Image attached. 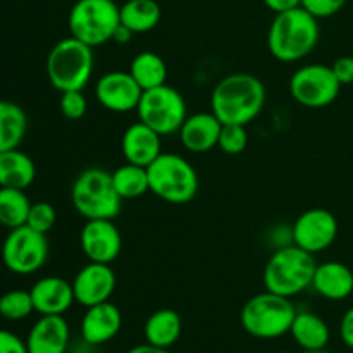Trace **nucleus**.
Returning <instances> with one entry per match:
<instances>
[{"label": "nucleus", "instance_id": "obj_7", "mask_svg": "<svg viewBox=\"0 0 353 353\" xmlns=\"http://www.w3.org/2000/svg\"><path fill=\"white\" fill-rule=\"evenodd\" d=\"M150 192L172 205H185L199 193V174L192 162L171 152H162L147 168Z\"/></svg>", "mask_w": 353, "mask_h": 353}, {"label": "nucleus", "instance_id": "obj_18", "mask_svg": "<svg viewBox=\"0 0 353 353\" xmlns=\"http://www.w3.org/2000/svg\"><path fill=\"white\" fill-rule=\"evenodd\" d=\"M123 327V314L112 302L88 307L81 319V336L92 347L109 343Z\"/></svg>", "mask_w": 353, "mask_h": 353}, {"label": "nucleus", "instance_id": "obj_23", "mask_svg": "<svg viewBox=\"0 0 353 353\" xmlns=\"http://www.w3.org/2000/svg\"><path fill=\"white\" fill-rule=\"evenodd\" d=\"M290 334L303 352L324 350L331 338L326 321L314 312H296Z\"/></svg>", "mask_w": 353, "mask_h": 353}, {"label": "nucleus", "instance_id": "obj_38", "mask_svg": "<svg viewBox=\"0 0 353 353\" xmlns=\"http://www.w3.org/2000/svg\"><path fill=\"white\" fill-rule=\"evenodd\" d=\"M264 3L274 14H281L302 6V0H264Z\"/></svg>", "mask_w": 353, "mask_h": 353}, {"label": "nucleus", "instance_id": "obj_31", "mask_svg": "<svg viewBox=\"0 0 353 353\" xmlns=\"http://www.w3.org/2000/svg\"><path fill=\"white\" fill-rule=\"evenodd\" d=\"M248 133L247 126L241 124H223L217 147L228 155H240L247 150Z\"/></svg>", "mask_w": 353, "mask_h": 353}, {"label": "nucleus", "instance_id": "obj_10", "mask_svg": "<svg viewBox=\"0 0 353 353\" xmlns=\"http://www.w3.org/2000/svg\"><path fill=\"white\" fill-rule=\"evenodd\" d=\"M2 262L12 274L30 276L40 271L48 259L47 234L38 233L30 226L9 230L2 243Z\"/></svg>", "mask_w": 353, "mask_h": 353}, {"label": "nucleus", "instance_id": "obj_17", "mask_svg": "<svg viewBox=\"0 0 353 353\" xmlns=\"http://www.w3.org/2000/svg\"><path fill=\"white\" fill-rule=\"evenodd\" d=\"M121 154L130 164L148 168L162 154V137L145 123L137 121L121 137Z\"/></svg>", "mask_w": 353, "mask_h": 353}, {"label": "nucleus", "instance_id": "obj_28", "mask_svg": "<svg viewBox=\"0 0 353 353\" xmlns=\"http://www.w3.org/2000/svg\"><path fill=\"white\" fill-rule=\"evenodd\" d=\"M31 209L26 190L2 188L0 186V224L7 230L24 226Z\"/></svg>", "mask_w": 353, "mask_h": 353}, {"label": "nucleus", "instance_id": "obj_36", "mask_svg": "<svg viewBox=\"0 0 353 353\" xmlns=\"http://www.w3.org/2000/svg\"><path fill=\"white\" fill-rule=\"evenodd\" d=\"M0 353H30L26 341L21 340L12 331L0 330Z\"/></svg>", "mask_w": 353, "mask_h": 353}, {"label": "nucleus", "instance_id": "obj_2", "mask_svg": "<svg viewBox=\"0 0 353 353\" xmlns=\"http://www.w3.org/2000/svg\"><path fill=\"white\" fill-rule=\"evenodd\" d=\"M319 37V19L303 7L274 14L268 31L269 54L286 64L299 62L317 47Z\"/></svg>", "mask_w": 353, "mask_h": 353}, {"label": "nucleus", "instance_id": "obj_39", "mask_svg": "<svg viewBox=\"0 0 353 353\" xmlns=\"http://www.w3.org/2000/svg\"><path fill=\"white\" fill-rule=\"evenodd\" d=\"M133 37H134V33L130 30V28H126L124 24H119V26L116 28V31H114L112 41H116V43H119V45H126V43H130L131 38Z\"/></svg>", "mask_w": 353, "mask_h": 353}, {"label": "nucleus", "instance_id": "obj_13", "mask_svg": "<svg viewBox=\"0 0 353 353\" xmlns=\"http://www.w3.org/2000/svg\"><path fill=\"white\" fill-rule=\"evenodd\" d=\"M79 247L88 262L112 264L123 250V236L112 219H92L83 224Z\"/></svg>", "mask_w": 353, "mask_h": 353}, {"label": "nucleus", "instance_id": "obj_32", "mask_svg": "<svg viewBox=\"0 0 353 353\" xmlns=\"http://www.w3.org/2000/svg\"><path fill=\"white\" fill-rule=\"evenodd\" d=\"M57 223V210L52 203L48 202H34L31 203L30 214H28L26 226L31 230L38 231V233L47 234L52 231V228Z\"/></svg>", "mask_w": 353, "mask_h": 353}, {"label": "nucleus", "instance_id": "obj_40", "mask_svg": "<svg viewBox=\"0 0 353 353\" xmlns=\"http://www.w3.org/2000/svg\"><path fill=\"white\" fill-rule=\"evenodd\" d=\"M128 353H169V352H168V348L155 347V345H150L145 341L143 345H137V347L131 348Z\"/></svg>", "mask_w": 353, "mask_h": 353}, {"label": "nucleus", "instance_id": "obj_21", "mask_svg": "<svg viewBox=\"0 0 353 353\" xmlns=\"http://www.w3.org/2000/svg\"><path fill=\"white\" fill-rule=\"evenodd\" d=\"M312 288L326 300L340 302L353 293V271L343 262L330 261L317 264Z\"/></svg>", "mask_w": 353, "mask_h": 353}, {"label": "nucleus", "instance_id": "obj_26", "mask_svg": "<svg viewBox=\"0 0 353 353\" xmlns=\"http://www.w3.org/2000/svg\"><path fill=\"white\" fill-rule=\"evenodd\" d=\"M121 24L130 28L134 34L148 33L162 17L161 6L155 0H126L119 6Z\"/></svg>", "mask_w": 353, "mask_h": 353}, {"label": "nucleus", "instance_id": "obj_5", "mask_svg": "<svg viewBox=\"0 0 353 353\" xmlns=\"http://www.w3.org/2000/svg\"><path fill=\"white\" fill-rule=\"evenodd\" d=\"M71 202L85 221L116 219L123 209V199L116 192L112 172L90 168L76 176L71 186Z\"/></svg>", "mask_w": 353, "mask_h": 353}, {"label": "nucleus", "instance_id": "obj_6", "mask_svg": "<svg viewBox=\"0 0 353 353\" xmlns=\"http://www.w3.org/2000/svg\"><path fill=\"white\" fill-rule=\"evenodd\" d=\"M296 309L292 299L262 292L245 302L240 312V324L245 333L257 340H276L292 330Z\"/></svg>", "mask_w": 353, "mask_h": 353}, {"label": "nucleus", "instance_id": "obj_22", "mask_svg": "<svg viewBox=\"0 0 353 353\" xmlns=\"http://www.w3.org/2000/svg\"><path fill=\"white\" fill-rule=\"evenodd\" d=\"M37 178V165L33 159L19 148L0 154V186L2 188L26 190Z\"/></svg>", "mask_w": 353, "mask_h": 353}, {"label": "nucleus", "instance_id": "obj_30", "mask_svg": "<svg viewBox=\"0 0 353 353\" xmlns=\"http://www.w3.org/2000/svg\"><path fill=\"white\" fill-rule=\"evenodd\" d=\"M33 312V299L26 290H10L0 296V317H3V319L23 321Z\"/></svg>", "mask_w": 353, "mask_h": 353}, {"label": "nucleus", "instance_id": "obj_3", "mask_svg": "<svg viewBox=\"0 0 353 353\" xmlns=\"http://www.w3.org/2000/svg\"><path fill=\"white\" fill-rule=\"evenodd\" d=\"M317 262L312 254L295 243L278 248L264 268V286L268 292L293 299L312 288Z\"/></svg>", "mask_w": 353, "mask_h": 353}, {"label": "nucleus", "instance_id": "obj_14", "mask_svg": "<svg viewBox=\"0 0 353 353\" xmlns=\"http://www.w3.org/2000/svg\"><path fill=\"white\" fill-rule=\"evenodd\" d=\"M140 88L130 71H110L97 79L95 97L97 102L109 112L128 114L137 110L140 103Z\"/></svg>", "mask_w": 353, "mask_h": 353}, {"label": "nucleus", "instance_id": "obj_37", "mask_svg": "<svg viewBox=\"0 0 353 353\" xmlns=\"http://www.w3.org/2000/svg\"><path fill=\"white\" fill-rule=\"evenodd\" d=\"M340 336L341 341L353 350V307L343 314L340 321Z\"/></svg>", "mask_w": 353, "mask_h": 353}, {"label": "nucleus", "instance_id": "obj_11", "mask_svg": "<svg viewBox=\"0 0 353 353\" xmlns=\"http://www.w3.org/2000/svg\"><path fill=\"white\" fill-rule=\"evenodd\" d=\"M341 85L331 65L307 64L290 78V93L296 103L307 109L330 107L340 95Z\"/></svg>", "mask_w": 353, "mask_h": 353}, {"label": "nucleus", "instance_id": "obj_8", "mask_svg": "<svg viewBox=\"0 0 353 353\" xmlns=\"http://www.w3.org/2000/svg\"><path fill=\"white\" fill-rule=\"evenodd\" d=\"M119 24V6L114 0H76L68 16L71 37L92 48L112 41Z\"/></svg>", "mask_w": 353, "mask_h": 353}, {"label": "nucleus", "instance_id": "obj_34", "mask_svg": "<svg viewBox=\"0 0 353 353\" xmlns=\"http://www.w3.org/2000/svg\"><path fill=\"white\" fill-rule=\"evenodd\" d=\"M347 0H302L303 9L312 14L317 19H326V17L334 16L345 7Z\"/></svg>", "mask_w": 353, "mask_h": 353}, {"label": "nucleus", "instance_id": "obj_19", "mask_svg": "<svg viewBox=\"0 0 353 353\" xmlns=\"http://www.w3.org/2000/svg\"><path fill=\"white\" fill-rule=\"evenodd\" d=\"M69 330L64 316H40L26 338L30 353H65L69 348Z\"/></svg>", "mask_w": 353, "mask_h": 353}, {"label": "nucleus", "instance_id": "obj_24", "mask_svg": "<svg viewBox=\"0 0 353 353\" xmlns=\"http://www.w3.org/2000/svg\"><path fill=\"white\" fill-rule=\"evenodd\" d=\"M181 316L172 309L155 310L143 326L145 341L161 348L172 347L181 336Z\"/></svg>", "mask_w": 353, "mask_h": 353}, {"label": "nucleus", "instance_id": "obj_35", "mask_svg": "<svg viewBox=\"0 0 353 353\" xmlns=\"http://www.w3.org/2000/svg\"><path fill=\"white\" fill-rule=\"evenodd\" d=\"M334 76L340 81L341 86L353 85V57L350 55H343V57L336 59V61L331 64Z\"/></svg>", "mask_w": 353, "mask_h": 353}, {"label": "nucleus", "instance_id": "obj_15", "mask_svg": "<svg viewBox=\"0 0 353 353\" xmlns=\"http://www.w3.org/2000/svg\"><path fill=\"white\" fill-rule=\"evenodd\" d=\"M116 272L110 268V264L88 262L76 272L72 279L76 303L88 309V307L109 302L110 296L116 292Z\"/></svg>", "mask_w": 353, "mask_h": 353}, {"label": "nucleus", "instance_id": "obj_12", "mask_svg": "<svg viewBox=\"0 0 353 353\" xmlns=\"http://www.w3.org/2000/svg\"><path fill=\"white\" fill-rule=\"evenodd\" d=\"M338 219L331 210L309 209L300 214L292 228V240L296 247L316 255L327 250L338 238Z\"/></svg>", "mask_w": 353, "mask_h": 353}, {"label": "nucleus", "instance_id": "obj_27", "mask_svg": "<svg viewBox=\"0 0 353 353\" xmlns=\"http://www.w3.org/2000/svg\"><path fill=\"white\" fill-rule=\"evenodd\" d=\"M130 74L133 76L134 81L145 92V90L165 85V81H168V65H165V61L159 54L143 50L134 55L133 61H131Z\"/></svg>", "mask_w": 353, "mask_h": 353}, {"label": "nucleus", "instance_id": "obj_33", "mask_svg": "<svg viewBox=\"0 0 353 353\" xmlns=\"http://www.w3.org/2000/svg\"><path fill=\"white\" fill-rule=\"evenodd\" d=\"M59 109L61 114L69 121H79L85 117L88 110V100H86L83 90H69V92L61 93L59 100Z\"/></svg>", "mask_w": 353, "mask_h": 353}, {"label": "nucleus", "instance_id": "obj_29", "mask_svg": "<svg viewBox=\"0 0 353 353\" xmlns=\"http://www.w3.org/2000/svg\"><path fill=\"white\" fill-rule=\"evenodd\" d=\"M112 183L123 200L140 199L145 193L150 192L147 168L130 164V162H126L112 172Z\"/></svg>", "mask_w": 353, "mask_h": 353}, {"label": "nucleus", "instance_id": "obj_20", "mask_svg": "<svg viewBox=\"0 0 353 353\" xmlns=\"http://www.w3.org/2000/svg\"><path fill=\"white\" fill-rule=\"evenodd\" d=\"M223 123L214 112H195L188 116L179 128L178 134L181 145L192 154H205L217 147Z\"/></svg>", "mask_w": 353, "mask_h": 353}, {"label": "nucleus", "instance_id": "obj_16", "mask_svg": "<svg viewBox=\"0 0 353 353\" xmlns=\"http://www.w3.org/2000/svg\"><path fill=\"white\" fill-rule=\"evenodd\" d=\"M34 312L40 316H64L76 303L72 283L59 276H45L30 290Z\"/></svg>", "mask_w": 353, "mask_h": 353}, {"label": "nucleus", "instance_id": "obj_25", "mask_svg": "<svg viewBox=\"0 0 353 353\" xmlns=\"http://www.w3.org/2000/svg\"><path fill=\"white\" fill-rule=\"evenodd\" d=\"M28 133V116L16 102L0 100V154L19 148Z\"/></svg>", "mask_w": 353, "mask_h": 353}, {"label": "nucleus", "instance_id": "obj_9", "mask_svg": "<svg viewBox=\"0 0 353 353\" xmlns=\"http://www.w3.org/2000/svg\"><path fill=\"white\" fill-rule=\"evenodd\" d=\"M137 114L138 121L150 126L161 137H171L183 126L188 117V109L185 97L165 83L141 93Z\"/></svg>", "mask_w": 353, "mask_h": 353}, {"label": "nucleus", "instance_id": "obj_4", "mask_svg": "<svg viewBox=\"0 0 353 353\" xmlns=\"http://www.w3.org/2000/svg\"><path fill=\"white\" fill-rule=\"evenodd\" d=\"M95 68L93 48L69 34L50 48L45 62V71L50 85L57 92L85 90Z\"/></svg>", "mask_w": 353, "mask_h": 353}, {"label": "nucleus", "instance_id": "obj_1", "mask_svg": "<svg viewBox=\"0 0 353 353\" xmlns=\"http://www.w3.org/2000/svg\"><path fill=\"white\" fill-rule=\"evenodd\" d=\"M268 92L257 76L234 72L224 76L212 90L210 110L223 124L248 126L264 110Z\"/></svg>", "mask_w": 353, "mask_h": 353}, {"label": "nucleus", "instance_id": "obj_41", "mask_svg": "<svg viewBox=\"0 0 353 353\" xmlns=\"http://www.w3.org/2000/svg\"><path fill=\"white\" fill-rule=\"evenodd\" d=\"M303 353H327V352H324V350H305Z\"/></svg>", "mask_w": 353, "mask_h": 353}]
</instances>
